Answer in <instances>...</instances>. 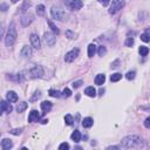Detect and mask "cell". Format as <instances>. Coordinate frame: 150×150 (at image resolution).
I'll return each instance as SVG.
<instances>
[{
	"instance_id": "4fadbf2b",
	"label": "cell",
	"mask_w": 150,
	"mask_h": 150,
	"mask_svg": "<svg viewBox=\"0 0 150 150\" xmlns=\"http://www.w3.org/2000/svg\"><path fill=\"white\" fill-rule=\"evenodd\" d=\"M1 148L4 150H10L11 148H13V142L11 139H8V138H4L1 141Z\"/></svg>"
},
{
	"instance_id": "d6986e66",
	"label": "cell",
	"mask_w": 150,
	"mask_h": 150,
	"mask_svg": "<svg viewBox=\"0 0 150 150\" xmlns=\"http://www.w3.org/2000/svg\"><path fill=\"white\" fill-rule=\"evenodd\" d=\"M70 138L74 141V142H80L81 139V132L79 130H74L73 134L70 135Z\"/></svg>"
},
{
	"instance_id": "44dd1931",
	"label": "cell",
	"mask_w": 150,
	"mask_h": 150,
	"mask_svg": "<svg viewBox=\"0 0 150 150\" xmlns=\"http://www.w3.org/2000/svg\"><path fill=\"white\" fill-rule=\"evenodd\" d=\"M95 53H96V46H95L94 43H90V45L88 46V56H89V57H93Z\"/></svg>"
},
{
	"instance_id": "ffe728a7",
	"label": "cell",
	"mask_w": 150,
	"mask_h": 150,
	"mask_svg": "<svg viewBox=\"0 0 150 150\" xmlns=\"http://www.w3.org/2000/svg\"><path fill=\"white\" fill-rule=\"evenodd\" d=\"M93 123H94V121H93L92 117H86V118H83V121H82V125H83L85 128H90V127L93 125Z\"/></svg>"
},
{
	"instance_id": "ac0fdd59",
	"label": "cell",
	"mask_w": 150,
	"mask_h": 150,
	"mask_svg": "<svg viewBox=\"0 0 150 150\" xmlns=\"http://www.w3.org/2000/svg\"><path fill=\"white\" fill-rule=\"evenodd\" d=\"M106 81V75L104 74H99L96 75V78H95V83L99 85V86H102Z\"/></svg>"
},
{
	"instance_id": "83f0119b",
	"label": "cell",
	"mask_w": 150,
	"mask_h": 150,
	"mask_svg": "<svg viewBox=\"0 0 150 150\" xmlns=\"http://www.w3.org/2000/svg\"><path fill=\"white\" fill-rule=\"evenodd\" d=\"M141 40H142V41H144V42H149V41H150V36H149V33L146 32V33H143V34H141Z\"/></svg>"
},
{
	"instance_id": "9c48e42d",
	"label": "cell",
	"mask_w": 150,
	"mask_h": 150,
	"mask_svg": "<svg viewBox=\"0 0 150 150\" xmlns=\"http://www.w3.org/2000/svg\"><path fill=\"white\" fill-rule=\"evenodd\" d=\"M29 39H31V43H32V46H33L34 48H36V49H40V47H41V42H40V38H39V35L33 33V34H31Z\"/></svg>"
},
{
	"instance_id": "cb8c5ba5",
	"label": "cell",
	"mask_w": 150,
	"mask_h": 150,
	"mask_svg": "<svg viewBox=\"0 0 150 150\" xmlns=\"http://www.w3.org/2000/svg\"><path fill=\"white\" fill-rule=\"evenodd\" d=\"M138 52H139V54H141L142 56H146L148 53H149V48H148L146 46H141L139 49H138Z\"/></svg>"
},
{
	"instance_id": "2e32d148",
	"label": "cell",
	"mask_w": 150,
	"mask_h": 150,
	"mask_svg": "<svg viewBox=\"0 0 150 150\" xmlns=\"http://www.w3.org/2000/svg\"><path fill=\"white\" fill-rule=\"evenodd\" d=\"M52 107H53V104H52V102H49V101H43V102L41 103V109H42L43 113H48V111L52 109Z\"/></svg>"
},
{
	"instance_id": "836d02e7",
	"label": "cell",
	"mask_w": 150,
	"mask_h": 150,
	"mask_svg": "<svg viewBox=\"0 0 150 150\" xmlns=\"http://www.w3.org/2000/svg\"><path fill=\"white\" fill-rule=\"evenodd\" d=\"M62 95H63L64 97H69V96L71 95L70 89H69V88H64V89H63V92H62Z\"/></svg>"
},
{
	"instance_id": "3957f363",
	"label": "cell",
	"mask_w": 150,
	"mask_h": 150,
	"mask_svg": "<svg viewBox=\"0 0 150 150\" xmlns=\"http://www.w3.org/2000/svg\"><path fill=\"white\" fill-rule=\"evenodd\" d=\"M50 15L53 19L57 20V21H64L67 19V13L61 8V7H57V6H53L52 10H50Z\"/></svg>"
},
{
	"instance_id": "277c9868",
	"label": "cell",
	"mask_w": 150,
	"mask_h": 150,
	"mask_svg": "<svg viewBox=\"0 0 150 150\" xmlns=\"http://www.w3.org/2000/svg\"><path fill=\"white\" fill-rule=\"evenodd\" d=\"M124 6V0H113L111 6L109 8V13L110 14H116L117 12H120Z\"/></svg>"
},
{
	"instance_id": "603a6c76",
	"label": "cell",
	"mask_w": 150,
	"mask_h": 150,
	"mask_svg": "<svg viewBox=\"0 0 150 150\" xmlns=\"http://www.w3.org/2000/svg\"><path fill=\"white\" fill-rule=\"evenodd\" d=\"M121 79H122V74H120V73H115V74H113L111 76H110L111 82H117V81H120Z\"/></svg>"
},
{
	"instance_id": "30bf717a",
	"label": "cell",
	"mask_w": 150,
	"mask_h": 150,
	"mask_svg": "<svg viewBox=\"0 0 150 150\" xmlns=\"http://www.w3.org/2000/svg\"><path fill=\"white\" fill-rule=\"evenodd\" d=\"M73 11H78V10H81L82 6H83V3L81 1V0H73V1L68 5Z\"/></svg>"
},
{
	"instance_id": "d4e9b609",
	"label": "cell",
	"mask_w": 150,
	"mask_h": 150,
	"mask_svg": "<svg viewBox=\"0 0 150 150\" xmlns=\"http://www.w3.org/2000/svg\"><path fill=\"white\" fill-rule=\"evenodd\" d=\"M48 25H49V27H50V29L54 32V33H56V34H59L60 33V31H59V28L54 25V22L52 21V20H48Z\"/></svg>"
},
{
	"instance_id": "d6a6232c",
	"label": "cell",
	"mask_w": 150,
	"mask_h": 150,
	"mask_svg": "<svg viewBox=\"0 0 150 150\" xmlns=\"http://www.w3.org/2000/svg\"><path fill=\"white\" fill-rule=\"evenodd\" d=\"M4 33H5V25L1 24L0 25V41H1L3 38H4Z\"/></svg>"
},
{
	"instance_id": "b9f144b4",
	"label": "cell",
	"mask_w": 150,
	"mask_h": 150,
	"mask_svg": "<svg viewBox=\"0 0 150 150\" xmlns=\"http://www.w3.org/2000/svg\"><path fill=\"white\" fill-rule=\"evenodd\" d=\"M40 95H41V94H40V92H39V90H38V92H35V95H34V97H32V101H34V100L39 99V97H40Z\"/></svg>"
},
{
	"instance_id": "4dcf8cb0",
	"label": "cell",
	"mask_w": 150,
	"mask_h": 150,
	"mask_svg": "<svg viewBox=\"0 0 150 150\" xmlns=\"http://www.w3.org/2000/svg\"><path fill=\"white\" fill-rule=\"evenodd\" d=\"M106 53H107V48L104 46H100L99 47V55L103 56V55H106Z\"/></svg>"
},
{
	"instance_id": "7a4b0ae2",
	"label": "cell",
	"mask_w": 150,
	"mask_h": 150,
	"mask_svg": "<svg viewBox=\"0 0 150 150\" xmlns=\"http://www.w3.org/2000/svg\"><path fill=\"white\" fill-rule=\"evenodd\" d=\"M17 28H15V24L14 22H11L8 29H7V34L5 36V43H6V47H12L15 41H17Z\"/></svg>"
},
{
	"instance_id": "7c38bea8",
	"label": "cell",
	"mask_w": 150,
	"mask_h": 150,
	"mask_svg": "<svg viewBox=\"0 0 150 150\" xmlns=\"http://www.w3.org/2000/svg\"><path fill=\"white\" fill-rule=\"evenodd\" d=\"M6 99H7V101L10 102V103H14V102H17L18 101V95H17V93L15 92H8L7 93V95H6Z\"/></svg>"
},
{
	"instance_id": "7402d4cb",
	"label": "cell",
	"mask_w": 150,
	"mask_h": 150,
	"mask_svg": "<svg viewBox=\"0 0 150 150\" xmlns=\"http://www.w3.org/2000/svg\"><path fill=\"white\" fill-rule=\"evenodd\" d=\"M27 107H28V104H27L26 102H20V103H18V106H17V111H18V113H22V111H25V110L27 109Z\"/></svg>"
},
{
	"instance_id": "9a60e30c",
	"label": "cell",
	"mask_w": 150,
	"mask_h": 150,
	"mask_svg": "<svg viewBox=\"0 0 150 150\" xmlns=\"http://www.w3.org/2000/svg\"><path fill=\"white\" fill-rule=\"evenodd\" d=\"M0 107H1L6 113H11L13 110V108H12V106H11V103L8 101H1L0 102Z\"/></svg>"
},
{
	"instance_id": "8d00e7d4",
	"label": "cell",
	"mask_w": 150,
	"mask_h": 150,
	"mask_svg": "<svg viewBox=\"0 0 150 150\" xmlns=\"http://www.w3.org/2000/svg\"><path fill=\"white\" fill-rule=\"evenodd\" d=\"M83 82H82V80H79V81H75L74 83H73V88H79L81 85H82Z\"/></svg>"
},
{
	"instance_id": "74e56055",
	"label": "cell",
	"mask_w": 150,
	"mask_h": 150,
	"mask_svg": "<svg viewBox=\"0 0 150 150\" xmlns=\"http://www.w3.org/2000/svg\"><path fill=\"white\" fill-rule=\"evenodd\" d=\"M66 35L68 36V39H74V38H75V34H74L71 31H67V32H66Z\"/></svg>"
},
{
	"instance_id": "f6af8a7d",
	"label": "cell",
	"mask_w": 150,
	"mask_h": 150,
	"mask_svg": "<svg viewBox=\"0 0 150 150\" xmlns=\"http://www.w3.org/2000/svg\"><path fill=\"white\" fill-rule=\"evenodd\" d=\"M3 111H4V109H3L1 107H0V116H1V115H3Z\"/></svg>"
},
{
	"instance_id": "ee69618b",
	"label": "cell",
	"mask_w": 150,
	"mask_h": 150,
	"mask_svg": "<svg viewBox=\"0 0 150 150\" xmlns=\"http://www.w3.org/2000/svg\"><path fill=\"white\" fill-rule=\"evenodd\" d=\"M11 1H12L13 4H17V3H19V1H20V0H11Z\"/></svg>"
},
{
	"instance_id": "e575fe53",
	"label": "cell",
	"mask_w": 150,
	"mask_h": 150,
	"mask_svg": "<svg viewBox=\"0 0 150 150\" xmlns=\"http://www.w3.org/2000/svg\"><path fill=\"white\" fill-rule=\"evenodd\" d=\"M134 45V39L132 38H128L127 40H125V46L127 47H131Z\"/></svg>"
},
{
	"instance_id": "ab89813d",
	"label": "cell",
	"mask_w": 150,
	"mask_h": 150,
	"mask_svg": "<svg viewBox=\"0 0 150 150\" xmlns=\"http://www.w3.org/2000/svg\"><path fill=\"white\" fill-rule=\"evenodd\" d=\"M144 127L148 128V129L150 128V117H146V118H145V121H144Z\"/></svg>"
},
{
	"instance_id": "e0dca14e",
	"label": "cell",
	"mask_w": 150,
	"mask_h": 150,
	"mask_svg": "<svg viewBox=\"0 0 150 150\" xmlns=\"http://www.w3.org/2000/svg\"><path fill=\"white\" fill-rule=\"evenodd\" d=\"M85 94L89 97H95L96 96V89L94 87H87L85 89Z\"/></svg>"
},
{
	"instance_id": "d590c367",
	"label": "cell",
	"mask_w": 150,
	"mask_h": 150,
	"mask_svg": "<svg viewBox=\"0 0 150 150\" xmlns=\"http://www.w3.org/2000/svg\"><path fill=\"white\" fill-rule=\"evenodd\" d=\"M59 149H60V150H67V149H69V144L66 143V142H64V143H61L60 146H59Z\"/></svg>"
},
{
	"instance_id": "ba28073f",
	"label": "cell",
	"mask_w": 150,
	"mask_h": 150,
	"mask_svg": "<svg viewBox=\"0 0 150 150\" xmlns=\"http://www.w3.org/2000/svg\"><path fill=\"white\" fill-rule=\"evenodd\" d=\"M33 18H34V17H33L31 13H25V14L20 18V22H21V25H22V26L27 27V26H29V25L32 24Z\"/></svg>"
},
{
	"instance_id": "f1b7e54d",
	"label": "cell",
	"mask_w": 150,
	"mask_h": 150,
	"mask_svg": "<svg viewBox=\"0 0 150 150\" xmlns=\"http://www.w3.org/2000/svg\"><path fill=\"white\" fill-rule=\"evenodd\" d=\"M64 122H66L67 125H71L73 124V117H71V115H66L64 116Z\"/></svg>"
},
{
	"instance_id": "52a82bcc",
	"label": "cell",
	"mask_w": 150,
	"mask_h": 150,
	"mask_svg": "<svg viewBox=\"0 0 150 150\" xmlns=\"http://www.w3.org/2000/svg\"><path fill=\"white\" fill-rule=\"evenodd\" d=\"M79 53H80V50H79L78 48L71 49L70 52H68V53L66 54V56H64V61H66V62H73L75 59H76V57L79 56Z\"/></svg>"
},
{
	"instance_id": "6da1fadb",
	"label": "cell",
	"mask_w": 150,
	"mask_h": 150,
	"mask_svg": "<svg viewBox=\"0 0 150 150\" xmlns=\"http://www.w3.org/2000/svg\"><path fill=\"white\" fill-rule=\"evenodd\" d=\"M122 146L128 148V149H134V148H139L143 145V139L136 135H129L122 138L121 141Z\"/></svg>"
},
{
	"instance_id": "4316f807",
	"label": "cell",
	"mask_w": 150,
	"mask_h": 150,
	"mask_svg": "<svg viewBox=\"0 0 150 150\" xmlns=\"http://www.w3.org/2000/svg\"><path fill=\"white\" fill-rule=\"evenodd\" d=\"M36 13H38V15H43L45 14V6L43 5H39L36 7Z\"/></svg>"
},
{
	"instance_id": "60d3db41",
	"label": "cell",
	"mask_w": 150,
	"mask_h": 150,
	"mask_svg": "<svg viewBox=\"0 0 150 150\" xmlns=\"http://www.w3.org/2000/svg\"><path fill=\"white\" fill-rule=\"evenodd\" d=\"M97 1H99L101 5H103V6H107V5L109 4V0H97Z\"/></svg>"
},
{
	"instance_id": "1f68e13d",
	"label": "cell",
	"mask_w": 150,
	"mask_h": 150,
	"mask_svg": "<svg viewBox=\"0 0 150 150\" xmlns=\"http://www.w3.org/2000/svg\"><path fill=\"white\" fill-rule=\"evenodd\" d=\"M12 135H20L21 132H22V128H17V129H12L11 131H10Z\"/></svg>"
},
{
	"instance_id": "7bdbcfd3",
	"label": "cell",
	"mask_w": 150,
	"mask_h": 150,
	"mask_svg": "<svg viewBox=\"0 0 150 150\" xmlns=\"http://www.w3.org/2000/svg\"><path fill=\"white\" fill-rule=\"evenodd\" d=\"M118 62H120V61H118V60H117V61H116V62H114V63H113V64H111V68H116V67H117V66H116V64H118Z\"/></svg>"
},
{
	"instance_id": "f35d334b",
	"label": "cell",
	"mask_w": 150,
	"mask_h": 150,
	"mask_svg": "<svg viewBox=\"0 0 150 150\" xmlns=\"http://www.w3.org/2000/svg\"><path fill=\"white\" fill-rule=\"evenodd\" d=\"M7 8H8V5L7 4H1V5H0V11L5 12V11H7Z\"/></svg>"
},
{
	"instance_id": "5bb4252c",
	"label": "cell",
	"mask_w": 150,
	"mask_h": 150,
	"mask_svg": "<svg viewBox=\"0 0 150 150\" xmlns=\"http://www.w3.org/2000/svg\"><path fill=\"white\" fill-rule=\"evenodd\" d=\"M21 56L24 57H31L32 56V48L29 46H24L21 49Z\"/></svg>"
},
{
	"instance_id": "5b68a950",
	"label": "cell",
	"mask_w": 150,
	"mask_h": 150,
	"mask_svg": "<svg viewBox=\"0 0 150 150\" xmlns=\"http://www.w3.org/2000/svg\"><path fill=\"white\" fill-rule=\"evenodd\" d=\"M29 74H31V76H32L33 79H40V78L43 76L45 71H43V68H42L41 66H35V67H33V68L29 70Z\"/></svg>"
},
{
	"instance_id": "8992f818",
	"label": "cell",
	"mask_w": 150,
	"mask_h": 150,
	"mask_svg": "<svg viewBox=\"0 0 150 150\" xmlns=\"http://www.w3.org/2000/svg\"><path fill=\"white\" fill-rule=\"evenodd\" d=\"M43 41H45V43H46L48 47H52V46H54V45H55V42H56V38H55V35H54L53 33H50V32H46V33L43 34Z\"/></svg>"
},
{
	"instance_id": "f546056e",
	"label": "cell",
	"mask_w": 150,
	"mask_h": 150,
	"mask_svg": "<svg viewBox=\"0 0 150 150\" xmlns=\"http://www.w3.org/2000/svg\"><path fill=\"white\" fill-rule=\"evenodd\" d=\"M135 75H136V73L132 70V71H128L127 74H125V78L128 79V80H134L135 79Z\"/></svg>"
},
{
	"instance_id": "8fae6325",
	"label": "cell",
	"mask_w": 150,
	"mask_h": 150,
	"mask_svg": "<svg viewBox=\"0 0 150 150\" xmlns=\"http://www.w3.org/2000/svg\"><path fill=\"white\" fill-rule=\"evenodd\" d=\"M39 118H40V115H39V111H36V110H32L28 115V122H31V123L36 122Z\"/></svg>"
},
{
	"instance_id": "484cf974",
	"label": "cell",
	"mask_w": 150,
	"mask_h": 150,
	"mask_svg": "<svg viewBox=\"0 0 150 150\" xmlns=\"http://www.w3.org/2000/svg\"><path fill=\"white\" fill-rule=\"evenodd\" d=\"M48 93H49V95H50L52 97H60V96H61V93H60L59 90H55V89H50Z\"/></svg>"
}]
</instances>
